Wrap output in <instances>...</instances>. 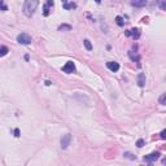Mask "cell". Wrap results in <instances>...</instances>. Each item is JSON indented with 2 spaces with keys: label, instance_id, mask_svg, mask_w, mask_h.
Listing matches in <instances>:
<instances>
[{
  "label": "cell",
  "instance_id": "obj_6",
  "mask_svg": "<svg viewBox=\"0 0 166 166\" xmlns=\"http://www.w3.org/2000/svg\"><path fill=\"white\" fill-rule=\"evenodd\" d=\"M53 5H55L53 0H47V3L44 4V7H43V14H44L46 17L49 16V13L52 11V8H53Z\"/></svg>",
  "mask_w": 166,
  "mask_h": 166
},
{
  "label": "cell",
  "instance_id": "obj_22",
  "mask_svg": "<svg viewBox=\"0 0 166 166\" xmlns=\"http://www.w3.org/2000/svg\"><path fill=\"white\" fill-rule=\"evenodd\" d=\"M161 139H166V130L161 131Z\"/></svg>",
  "mask_w": 166,
  "mask_h": 166
},
{
  "label": "cell",
  "instance_id": "obj_23",
  "mask_svg": "<svg viewBox=\"0 0 166 166\" xmlns=\"http://www.w3.org/2000/svg\"><path fill=\"white\" fill-rule=\"evenodd\" d=\"M14 136H17V138L20 136V130H18V129H16V130H14Z\"/></svg>",
  "mask_w": 166,
  "mask_h": 166
},
{
  "label": "cell",
  "instance_id": "obj_1",
  "mask_svg": "<svg viewBox=\"0 0 166 166\" xmlns=\"http://www.w3.org/2000/svg\"><path fill=\"white\" fill-rule=\"evenodd\" d=\"M39 5V2L38 0H25L24 3V14L26 17H31L34 13H35L37 8Z\"/></svg>",
  "mask_w": 166,
  "mask_h": 166
},
{
  "label": "cell",
  "instance_id": "obj_11",
  "mask_svg": "<svg viewBox=\"0 0 166 166\" xmlns=\"http://www.w3.org/2000/svg\"><path fill=\"white\" fill-rule=\"evenodd\" d=\"M138 85L139 87H144V85H145V75L143 73H140L138 75Z\"/></svg>",
  "mask_w": 166,
  "mask_h": 166
},
{
  "label": "cell",
  "instance_id": "obj_4",
  "mask_svg": "<svg viewBox=\"0 0 166 166\" xmlns=\"http://www.w3.org/2000/svg\"><path fill=\"white\" fill-rule=\"evenodd\" d=\"M62 72L66 73V74H72L75 72V64L73 62V61H68L66 64L62 66Z\"/></svg>",
  "mask_w": 166,
  "mask_h": 166
},
{
  "label": "cell",
  "instance_id": "obj_5",
  "mask_svg": "<svg viewBox=\"0 0 166 166\" xmlns=\"http://www.w3.org/2000/svg\"><path fill=\"white\" fill-rule=\"evenodd\" d=\"M160 158V152H152L151 155H147V156H144V161L148 164H152V162H155L156 160H158Z\"/></svg>",
  "mask_w": 166,
  "mask_h": 166
},
{
  "label": "cell",
  "instance_id": "obj_14",
  "mask_svg": "<svg viewBox=\"0 0 166 166\" xmlns=\"http://www.w3.org/2000/svg\"><path fill=\"white\" fill-rule=\"evenodd\" d=\"M116 22H117V25H118V26H123L125 25V21H123V18H122L121 16H117L116 17Z\"/></svg>",
  "mask_w": 166,
  "mask_h": 166
},
{
  "label": "cell",
  "instance_id": "obj_20",
  "mask_svg": "<svg viewBox=\"0 0 166 166\" xmlns=\"http://www.w3.org/2000/svg\"><path fill=\"white\" fill-rule=\"evenodd\" d=\"M160 8L161 11H165V0H160Z\"/></svg>",
  "mask_w": 166,
  "mask_h": 166
},
{
  "label": "cell",
  "instance_id": "obj_8",
  "mask_svg": "<svg viewBox=\"0 0 166 166\" xmlns=\"http://www.w3.org/2000/svg\"><path fill=\"white\" fill-rule=\"evenodd\" d=\"M107 68L110 72H113V73H116V72L120 70V65H118V62H116V61H108V62H107Z\"/></svg>",
  "mask_w": 166,
  "mask_h": 166
},
{
  "label": "cell",
  "instance_id": "obj_10",
  "mask_svg": "<svg viewBox=\"0 0 166 166\" xmlns=\"http://www.w3.org/2000/svg\"><path fill=\"white\" fill-rule=\"evenodd\" d=\"M131 5L142 8L144 5H147V0H131Z\"/></svg>",
  "mask_w": 166,
  "mask_h": 166
},
{
  "label": "cell",
  "instance_id": "obj_15",
  "mask_svg": "<svg viewBox=\"0 0 166 166\" xmlns=\"http://www.w3.org/2000/svg\"><path fill=\"white\" fill-rule=\"evenodd\" d=\"M59 30H60V31H64V30H72V26L70 25H60L59 26Z\"/></svg>",
  "mask_w": 166,
  "mask_h": 166
},
{
  "label": "cell",
  "instance_id": "obj_9",
  "mask_svg": "<svg viewBox=\"0 0 166 166\" xmlns=\"http://www.w3.org/2000/svg\"><path fill=\"white\" fill-rule=\"evenodd\" d=\"M61 3H62V5H64V9H66V11H70V9L77 8L75 3H69L68 0H61Z\"/></svg>",
  "mask_w": 166,
  "mask_h": 166
},
{
  "label": "cell",
  "instance_id": "obj_19",
  "mask_svg": "<svg viewBox=\"0 0 166 166\" xmlns=\"http://www.w3.org/2000/svg\"><path fill=\"white\" fill-rule=\"evenodd\" d=\"M136 145H138V148H142V147H144V140H143V139H139L138 143H136Z\"/></svg>",
  "mask_w": 166,
  "mask_h": 166
},
{
  "label": "cell",
  "instance_id": "obj_18",
  "mask_svg": "<svg viewBox=\"0 0 166 166\" xmlns=\"http://www.w3.org/2000/svg\"><path fill=\"white\" fill-rule=\"evenodd\" d=\"M0 9H2V11H4V12H5V11H8V7L5 5V3H4V0H0Z\"/></svg>",
  "mask_w": 166,
  "mask_h": 166
},
{
  "label": "cell",
  "instance_id": "obj_21",
  "mask_svg": "<svg viewBox=\"0 0 166 166\" xmlns=\"http://www.w3.org/2000/svg\"><path fill=\"white\" fill-rule=\"evenodd\" d=\"M123 156H126V157H127V158H131V160H135V157H132V155H131V153H129V152H126V153H125Z\"/></svg>",
  "mask_w": 166,
  "mask_h": 166
},
{
  "label": "cell",
  "instance_id": "obj_7",
  "mask_svg": "<svg viewBox=\"0 0 166 166\" xmlns=\"http://www.w3.org/2000/svg\"><path fill=\"white\" fill-rule=\"evenodd\" d=\"M125 34H126V37H131V38H134V39H139V37H140V30H139V29L126 30Z\"/></svg>",
  "mask_w": 166,
  "mask_h": 166
},
{
  "label": "cell",
  "instance_id": "obj_2",
  "mask_svg": "<svg viewBox=\"0 0 166 166\" xmlns=\"http://www.w3.org/2000/svg\"><path fill=\"white\" fill-rule=\"evenodd\" d=\"M17 42H18L20 44L27 46V44H30V43L33 42V39H31V37H30L29 34H26V33H22V34H20V35L17 37Z\"/></svg>",
  "mask_w": 166,
  "mask_h": 166
},
{
  "label": "cell",
  "instance_id": "obj_12",
  "mask_svg": "<svg viewBox=\"0 0 166 166\" xmlns=\"http://www.w3.org/2000/svg\"><path fill=\"white\" fill-rule=\"evenodd\" d=\"M129 57L135 61V62H139V60H140V57H139L138 53H134V51H129Z\"/></svg>",
  "mask_w": 166,
  "mask_h": 166
},
{
  "label": "cell",
  "instance_id": "obj_17",
  "mask_svg": "<svg viewBox=\"0 0 166 166\" xmlns=\"http://www.w3.org/2000/svg\"><path fill=\"white\" fill-rule=\"evenodd\" d=\"M7 53H8V48L7 47H0V57L5 56Z\"/></svg>",
  "mask_w": 166,
  "mask_h": 166
},
{
  "label": "cell",
  "instance_id": "obj_24",
  "mask_svg": "<svg viewBox=\"0 0 166 166\" xmlns=\"http://www.w3.org/2000/svg\"><path fill=\"white\" fill-rule=\"evenodd\" d=\"M95 2L97 3V4H100V3H101V0H95Z\"/></svg>",
  "mask_w": 166,
  "mask_h": 166
},
{
  "label": "cell",
  "instance_id": "obj_3",
  "mask_svg": "<svg viewBox=\"0 0 166 166\" xmlns=\"http://www.w3.org/2000/svg\"><path fill=\"white\" fill-rule=\"evenodd\" d=\"M70 142H72V135L70 134L62 135V138H61V148H62V149H66V148L70 145Z\"/></svg>",
  "mask_w": 166,
  "mask_h": 166
},
{
  "label": "cell",
  "instance_id": "obj_16",
  "mask_svg": "<svg viewBox=\"0 0 166 166\" xmlns=\"http://www.w3.org/2000/svg\"><path fill=\"white\" fill-rule=\"evenodd\" d=\"M158 101H160V104H161V105H165V104H166V94H162V95L160 96Z\"/></svg>",
  "mask_w": 166,
  "mask_h": 166
},
{
  "label": "cell",
  "instance_id": "obj_13",
  "mask_svg": "<svg viewBox=\"0 0 166 166\" xmlns=\"http://www.w3.org/2000/svg\"><path fill=\"white\" fill-rule=\"evenodd\" d=\"M83 44H85V47H86L88 51L92 49V44H91V42L88 40V39H85V40H83Z\"/></svg>",
  "mask_w": 166,
  "mask_h": 166
}]
</instances>
